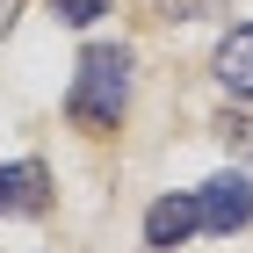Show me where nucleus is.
I'll use <instances>...</instances> for the list:
<instances>
[{
	"mask_svg": "<svg viewBox=\"0 0 253 253\" xmlns=\"http://www.w3.org/2000/svg\"><path fill=\"white\" fill-rule=\"evenodd\" d=\"M123 101H130V51L123 43H94L73 73V94H65V116L80 130H116L123 123Z\"/></svg>",
	"mask_w": 253,
	"mask_h": 253,
	"instance_id": "f257e3e1",
	"label": "nucleus"
},
{
	"mask_svg": "<svg viewBox=\"0 0 253 253\" xmlns=\"http://www.w3.org/2000/svg\"><path fill=\"white\" fill-rule=\"evenodd\" d=\"M195 210H203V232H246L253 224V174H210L195 188Z\"/></svg>",
	"mask_w": 253,
	"mask_h": 253,
	"instance_id": "f03ea898",
	"label": "nucleus"
},
{
	"mask_svg": "<svg viewBox=\"0 0 253 253\" xmlns=\"http://www.w3.org/2000/svg\"><path fill=\"white\" fill-rule=\"evenodd\" d=\"M43 203H51V167H43V159L0 167V217H37Z\"/></svg>",
	"mask_w": 253,
	"mask_h": 253,
	"instance_id": "7ed1b4c3",
	"label": "nucleus"
},
{
	"mask_svg": "<svg viewBox=\"0 0 253 253\" xmlns=\"http://www.w3.org/2000/svg\"><path fill=\"white\" fill-rule=\"evenodd\" d=\"M203 224V210H195V195H159L152 210H145V246H167L174 253L181 239Z\"/></svg>",
	"mask_w": 253,
	"mask_h": 253,
	"instance_id": "20e7f679",
	"label": "nucleus"
},
{
	"mask_svg": "<svg viewBox=\"0 0 253 253\" xmlns=\"http://www.w3.org/2000/svg\"><path fill=\"white\" fill-rule=\"evenodd\" d=\"M217 87H224V94H239V101L253 94V22H239L232 37L217 43Z\"/></svg>",
	"mask_w": 253,
	"mask_h": 253,
	"instance_id": "39448f33",
	"label": "nucleus"
},
{
	"mask_svg": "<svg viewBox=\"0 0 253 253\" xmlns=\"http://www.w3.org/2000/svg\"><path fill=\"white\" fill-rule=\"evenodd\" d=\"M51 15H58L65 29H87V22L109 15V0H51Z\"/></svg>",
	"mask_w": 253,
	"mask_h": 253,
	"instance_id": "423d86ee",
	"label": "nucleus"
},
{
	"mask_svg": "<svg viewBox=\"0 0 253 253\" xmlns=\"http://www.w3.org/2000/svg\"><path fill=\"white\" fill-rule=\"evenodd\" d=\"M217 137H224V145H239V152L253 159V123H246V116H217Z\"/></svg>",
	"mask_w": 253,
	"mask_h": 253,
	"instance_id": "0eeeda50",
	"label": "nucleus"
},
{
	"mask_svg": "<svg viewBox=\"0 0 253 253\" xmlns=\"http://www.w3.org/2000/svg\"><path fill=\"white\" fill-rule=\"evenodd\" d=\"M159 7H167V15H174V22H195V15H210L217 0H159Z\"/></svg>",
	"mask_w": 253,
	"mask_h": 253,
	"instance_id": "6e6552de",
	"label": "nucleus"
},
{
	"mask_svg": "<svg viewBox=\"0 0 253 253\" xmlns=\"http://www.w3.org/2000/svg\"><path fill=\"white\" fill-rule=\"evenodd\" d=\"M22 15V0H0V37H7V22Z\"/></svg>",
	"mask_w": 253,
	"mask_h": 253,
	"instance_id": "1a4fd4ad",
	"label": "nucleus"
},
{
	"mask_svg": "<svg viewBox=\"0 0 253 253\" xmlns=\"http://www.w3.org/2000/svg\"><path fill=\"white\" fill-rule=\"evenodd\" d=\"M152 253H167V246H152Z\"/></svg>",
	"mask_w": 253,
	"mask_h": 253,
	"instance_id": "9d476101",
	"label": "nucleus"
}]
</instances>
